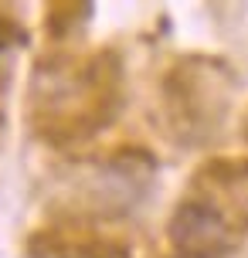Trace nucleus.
Here are the masks:
<instances>
[{
	"label": "nucleus",
	"mask_w": 248,
	"mask_h": 258,
	"mask_svg": "<svg viewBox=\"0 0 248 258\" xmlns=\"http://www.w3.org/2000/svg\"><path fill=\"white\" fill-rule=\"evenodd\" d=\"M122 109V58L112 48L85 61L41 58L31 75V122L41 140L65 146L102 133Z\"/></svg>",
	"instance_id": "f257e3e1"
},
{
	"label": "nucleus",
	"mask_w": 248,
	"mask_h": 258,
	"mask_svg": "<svg viewBox=\"0 0 248 258\" xmlns=\"http://www.w3.org/2000/svg\"><path fill=\"white\" fill-rule=\"evenodd\" d=\"M231 102V72L221 58H180L163 75V109L177 140L197 146L214 136Z\"/></svg>",
	"instance_id": "f03ea898"
},
{
	"label": "nucleus",
	"mask_w": 248,
	"mask_h": 258,
	"mask_svg": "<svg viewBox=\"0 0 248 258\" xmlns=\"http://www.w3.org/2000/svg\"><path fill=\"white\" fill-rule=\"evenodd\" d=\"M167 241L180 258H228L235 231L221 207L204 197H183L167 221Z\"/></svg>",
	"instance_id": "7ed1b4c3"
},
{
	"label": "nucleus",
	"mask_w": 248,
	"mask_h": 258,
	"mask_svg": "<svg viewBox=\"0 0 248 258\" xmlns=\"http://www.w3.org/2000/svg\"><path fill=\"white\" fill-rule=\"evenodd\" d=\"M27 258H126L130 245L82 221L41 224L24 241Z\"/></svg>",
	"instance_id": "20e7f679"
},
{
	"label": "nucleus",
	"mask_w": 248,
	"mask_h": 258,
	"mask_svg": "<svg viewBox=\"0 0 248 258\" xmlns=\"http://www.w3.org/2000/svg\"><path fill=\"white\" fill-rule=\"evenodd\" d=\"M92 17V4H48L44 11V31L51 38H68Z\"/></svg>",
	"instance_id": "39448f33"
},
{
	"label": "nucleus",
	"mask_w": 248,
	"mask_h": 258,
	"mask_svg": "<svg viewBox=\"0 0 248 258\" xmlns=\"http://www.w3.org/2000/svg\"><path fill=\"white\" fill-rule=\"evenodd\" d=\"M7 38H11V34H7V24H4V21H0V48H4V44H7Z\"/></svg>",
	"instance_id": "423d86ee"
},
{
	"label": "nucleus",
	"mask_w": 248,
	"mask_h": 258,
	"mask_svg": "<svg viewBox=\"0 0 248 258\" xmlns=\"http://www.w3.org/2000/svg\"><path fill=\"white\" fill-rule=\"evenodd\" d=\"M241 136H245V143H248V112H245V122H241Z\"/></svg>",
	"instance_id": "0eeeda50"
}]
</instances>
